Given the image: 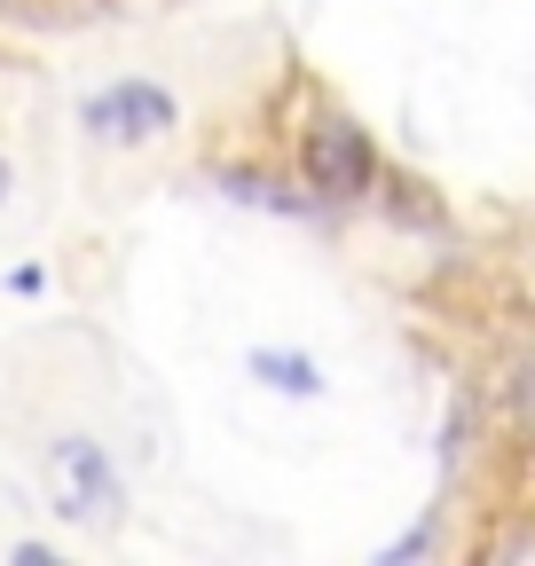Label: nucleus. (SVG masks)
<instances>
[{
    "instance_id": "obj_5",
    "label": "nucleus",
    "mask_w": 535,
    "mask_h": 566,
    "mask_svg": "<svg viewBox=\"0 0 535 566\" xmlns=\"http://www.w3.org/2000/svg\"><path fill=\"white\" fill-rule=\"evenodd\" d=\"M9 189H17V174H9V158H0V205H9Z\"/></svg>"
},
{
    "instance_id": "obj_3",
    "label": "nucleus",
    "mask_w": 535,
    "mask_h": 566,
    "mask_svg": "<svg viewBox=\"0 0 535 566\" xmlns=\"http://www.w3.org/2000/svg\"><path fill=\"white\" fill-rule=\"evenodd\" d=\"M80 118H87V134H103V142H158V134L174 126V95L150 87V80H118V87L87 95Z\"/></svg>"
},
{
    "instance_id": "obj_2",
    "label": "nucleus",
    "mask_w": 535,
    "mask_h": 566,
    "mask_svg": "<svg viewBox=\"0 0 535 566\" xmlns=\"http://www.w3.org/2000/svg\"><path fill=\"white\" fill-rule=\"evenodd\" d=\"M300 174L315 197H363L378 181V150L355 118H315L307 142H300Z\"/></svg>"
},
{
    "instance_id": "obj_4",
    "label": "nucleus",
    "mask_w": 535,
    "mask_h": 566,
    "mask_svg": "<svg viewBox=\"0 0 535 566\" xmlns=\"http://www.w3.org/2000/svg\"><path fill=\"white\" fill-rule=\"evenodd\" d=\"M244 370H252L260 386H276V394H300V401H307V394H323V370L307 363V354H276V346H252V363H244Z\"/></svg>"
},
{
    "instance_id": "obj_1",
    "label": "nucleus",
    "mask_w": 535,
    "mask_h": 566,
    "mask_svg": "<svg viewBox=\"0 0 535 566\" xmlns=\"http://www.w3.org/2000/svg\"><path fill=\"white\" fill-rule=\"evenodd\" d=\"M48 504H55V520H72V527H87V520H103L118 504V472H111L103 441L63 433L48 449Z\"/></svg>"
}]
</instances>
